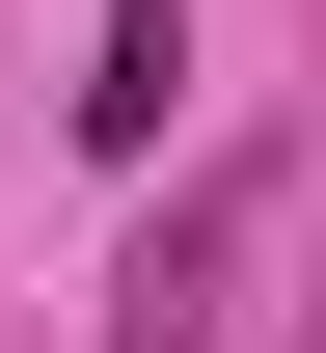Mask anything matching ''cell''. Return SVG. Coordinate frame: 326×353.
Listing matches in <instances>:
<instances>
[{
    "label": "cell",
    "mask_w": 326,
    "mask_h": 353,
    "mask_svg": "<svg viewBox=\"0 0 326 353\" xmlns=\"http://www.w3.org/2000/svg\"><path fill=\"white\" fill-rule=\"evenodd\" d=\"M245 245H272V136H218V163H190L163 218L109 245V353H218V299H245Z\"/></svg>",
    "instance_id": "1"
},
{
    "label": "cell",
    "mask_w": 326,
    "mask_h": 353,
    "mask_svg": "<svg viewBox=\"0 0 326 353\" xmlns=\"http://www.w3.org/2000/svg\"><path fill=\"white\" fill-rule=\"evenodd\" d=\"M190 109V0H109V28H82V136H163Z\"/></svg>",
    "instance_id": "2"
},
{
    "label": "cell",
    "mask_w": 326,
    "mask_h": 353,
    "mask_svg": "<svg viewBox=\"0 0 326 353\" xmlns=\"http://www.w3.org/2000/svg\"><path fill=\"white\" fill-rule=\"evenodd\" d=\"M299 326H326V299H299Z\"/></svg>",
    "instance_id": "3"
}]
</instances>
